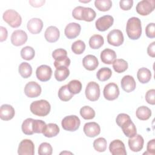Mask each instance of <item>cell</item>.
Wrapping results in <instances>:
<instances>
[{"instance_id":"23","label":"cell","mask_w":155,"mask_h":155,"mask_svg":"<svg viewBox=\"0 0 155 155\" xmlns=\"http://www.w3.org/2000/svg\"><path fill=\"white\" fill-rule=\"evenodd\" d=\"M101 59L105 64H111L116 59V53L113 50L105 48L101 53Z\"/></svg>"},{"instance_id":"27","label":"cell","mask_w":155,"mask_h":155,"mask_svg":"<svg viewBox=\"0 0 155 155\" xmlns=\"http://www.w3.org/2000/svg\"><path fill=\"white\" fill-rule=\"evenodd\" d=\"M136 114L139 119L141 120H146L151 117V111L146 106H141L137 108Z\"/></svg>"},{"instance_id":"25","label":"cell","mask_w":155,"mask_h":155,"mask_svg":"<svg viewBox=\"0 0 155 155\" xmlns=\"http://www.w3.org/2000/svg\"><path fill=\"white\" fill-rule=\"evenodd\" d=\"M59 128L57 124L50 123L46 125L42 134L47 137H53L58 134L59 133Z\"/></svg>"},{"instance_id":"54","label":"cell","mask_w":155,"mask_h":155,"mask_svg":"<svg viewBox=\"0 0 155 155\" xmlns=\"http://www.w3.org/2000/svg\"><path fill=\"white\" fill-rule=\"evenodd\" d=\"M45 1H29V3L31 4V6L34 7H39L44 5L45 3Z\"/></svg>"},{"instance_id":"6","label":"cell","mask_w":155,"mask_h":155,"mask_svg":"<svg viewBox=\"0 0 155 155\" xmlns=\"http://www.w3.org/2000/svg\"><path fill=\"white\" fill-rule=\"evenodd\" d=\"M85 96L90 101H96L100 97V87L97 83L94 81L90 82L85 88Z\"/></svg>"},{"instance_id":"28","label":"cell","mask_w":155,"mask_h":155,"mask_svg":"<svg viewBox=\"0 0 155 155\" xmlns=\"http://www.w3.org/2000/svg\"><path fill=\"white\" fill-rule=\"evenodd\" d=\"M104 43V38L100 35H93L89 39V45L92 49L99 48L103 45Z\"/></svg>"},{"instance_id":"50","label":"cell","mask_w":155,"mask_h":155,"mask_svg":"<svg viewBox=\"0 0 155 155\" xmlns=\"http://www.w3.org/2000/svg\"><path fill=\"white\" fill-rule=\"evenodd\" d=\"M155 154V139H152L150 140L147 143V152H145L143 154Z\"/></svg>"},{"instance_id":"41","label":"cell","mask_w":155,"mask_h":155,"mask_svg":"<svg viewBox=\"0 0 155 155\" xmlns=\"http://www.w3.org/2000/svg\"><path fill=\"white\" fill-rule=\"evenodd\" d=\"M68 88L72 94H78L82 90V84L79 81L74 79L69 82Z\"/></svg>"},{"instance_id":"26","label":"cell","mask_w":155,"mask_h":155,"mask_svg":"<svg viewBox=\"0 0 155 155\" xmlns=\"http://www.w3.org/2000/svg\"><path fill=\"white\" fill-rule=\"evenodd\" d=\"M137 77L140 83L146 84L150 81L151 78V73L149 69L142 67L138 70Z\"/></svg>"},{"instance_id":"10","label":"cell","mask_w":155,"mask_h":155,"mask_svg":"<svg viewBox=\"0 0 155 155\" xmlns=\"http://www.w3.org/2000/svg\"><path fill=\"white\" fill-rule=\"evenodd\" d=\"M41 87L39 84L34 81L28 82L24 88L25 94L30 98L37 97L41 93Z\"/></svg>"},{"instance_id":"14","label":"cell","mask_w":155,"mask_h":155,"mask_svg":"<svg viewBox=\"0 0 155 155\" xmlns=\"http://www.w3.org/2000/svg\"><path fill=\"white\" fill-rule=\"evenodd\" d=\"M110 152L113 155H126L125 145L122 141L119 139L113 140L109 145Z\"/></svg>"},{"instance_id":"48","label":"cell","mask_w":155,"mask_h":155,"mask_svg":"<svg viewBox=\"0 0 155 155\" xmlns=\"http://www.w3.org/2000/svg\"><path fill=\"white\" fill-rule=\"evenodd\" d=\"M67 52L63 48H58L55 50H54L52 53V56L53 58L56 60L59 58L67 56Z\"/></svg>"},{"instance_id":"19","label":"cell","mask_w":155,"mask_h":155,"mask_svg":"<svg viewBox=\"0 0 155 155\" xmlns=\"http://www.w3.org/2000/svg\"><path fill=\"white\" fill-rule=\"evenodd\" d=\"M122 88L127 93L134 91L136 88V84L134 78L130 75L124 76L121 79Z\"/></svg>"},{"instance_id":"36","label":"cell","mask_w":155,"mask_h":155,"mask_svg":"<svg viewBox=\"0 0 155 155\" xmlns=\"http://www.w3.org/2000/svg\"><path fill=\"white\" fill-rule=\"evenodd\" d=\"M81 116L86 120L92 119L95 116L94 110L89 106L82 107L80 110Z\"/></svg>"},{"instance_id":"33","label":"cell","mask_w":155,"mask_h":155,"mask_svg":"<svg viewBox=\"0 0 155 155\" xmlns=\"http://www.w3.org/2000/svg\"><path fill=\"white\" fill-rule=\"evenodd\" d=\"M54 78L59 82L65 80L70 74V70L67 67L56 68L54 71Z\"/></svg>"},{"instance_id":"5","label":"cell","mask_w":155,"mask_h":155,"mask_svg":"<svg viewBox=\"0 0 155 155\" xmlns=\"http://www.w3.org/2000/svg\"><path fill=\"white\" fill-rule=\"evenodd\" d=\"M155 1L154 0H143L139 2L136 10L137 13L142 16H147L154 9Z\"/></svg>"},{"instance_id":"24","label":"cell","mask_w":155,"mask_h":155,"mask_svg":"<svg viewBox=\"0 0 155 155\" xmlns=\"http://www.w3.org/2000/svg\"><path fill=\"white\" fill-rule=\"evenodd\" d=\"M120 128H122L124 134L129 138L133 137L137 134L136 126L132 122L131 119H130L128 121H127L125 124H124L122 125Z\"/></svg>"},{"instance_id":"31","label":"cell","mask_w":155,"mask_h":155,"mask_svg":"<svg viewBox=\"0 0 155 155\" xmlns=\"http://www.w3.org/2000/svg\"><path fill=\"white\" fill-rule=\"evenodd\" d=\"M18 71L23 78H28L31 75L32 68L28 63L24 62L19 65Z\"/></svg>"},{"instance_id":"49","label":"cell","mask_w":155,"mask_h":155,"mask_svg":"<svg viewBox=\"0 0 155 155\" xmlns=\"http://www.w3.org/2000/svg\"><path fill=\"white\" fill-rule=\"evenodd\" d=\"M133 5L132 0H122L119 1V6L123 10H128L131 8Z\"/></svg>"},{"instance_id":"4","label":"cell","mask_w":155,"mask_h":155,"mask_svg":"<svg viewBox=\"0 0 155 155\" xmlns=\"http://www.w3.org/2000/svg\"><path fill=\"white\" fill-rule=\"evenodd\" d=\"M81 124L79 118L75 115L65 116L62 120L61 125L63 129L68 131H74L77 130Z\"/></svg>"},{"instance_id":"52","label":"cell","mask_w":155,"mask_h":155,"mask_svg":"<svg viewBox=\"0 0 155 155\" xmlns=\"http://www.w3.org/2000/svg\"><path fill=\"white\" fill-rule=\"evenodd\" d=\"M147 53L151 58L155 57V42L151 43L147 48Z\"/></svg>"},{"instance_id":"29","label":"cell","mask_w":155,"mask_h":155,"mask_svg":"<svg viewBox=\"0 0 155 155\" xmlns=\"http://www.w3.org/2000/svg\"><path fill=\"white\" fill-rule=\"evenodd\" d=\"M128 65L126 61L123 59H116L113 63V68L114 71L118 73H121L126 71Z\"/></svg>"},{"instance_id":"18","label":"cell","mask_w":155,"mask_h":155,"mask_svg":"<svg viewBox=\"0 0 155 155\" xmlns=\"http://www.w3.org/2000/svg\"><path fill=\"white\" fill-rule=\"evenodd\" d=\"M27 29L32 34L39 33L43 27L42 21L37 18H34L30 19L27 22Z\"/></svg>"},{"instance_id":"11","label":"cell","mask_w":155,"mask_h":155,"mask_svg":"<svg viewBox=\"0 0 155 155\" xmlns=\"http://www.w3.org/2000/svg\"><path fill=\"white\" fill-rule=\"evenodd\" d=\"M113 22L114 19L113 16L110 15H104L96 20L95 25L99 31H105L113 25Z\"/></svg>"},{"instance_id":"15","label":"cell","mask_w":155,"mask_h":155,"mask_svg":"<svg viewBox=\"0 0 155 155\" xmlns=\"http://www.w3.org/2000/svg\"><path fill=\"white\" fill-rule=\"evenodd\" d=\"M81 30V25L76 22H71L67 24L64 30L65 36L70 39H74L80 34Z\"/></svg>"},{"instance_id":"38","label":"cell","mask_w":155,"mask_h":155,"mask_svg":"<svg viewBox=\"0 0 155 155\" xmlns=\"http://www.w3.org/2000/svg\"><path fill=\"white\" fill-rule=\"evenodd\" d=\"M35 54V50L30 46H26L21 50V56L23 59L30 61L33 59Z\"/></svg>"},{"instance_id":"37","label":"cell","mask_w":155,"mask_h":155,"mask_svg":"<svg viewBox=\"0 0 155 155\" xmlns=\"http://www.w3.org/2000/svg\"><path fill=\"white\" fill-rule=\"evenodd\" d=\"M33 119L27 118L26 119L22 124L21 128L22 132L26 135H31L34 133L33 130Z\"/></svg>"},{"instance_id":"53","label":"cell","mask_w":155,"mask_h":155,"mask_svg":"<svg viewBox=\"0 0 155 155\" xmlns=\"http://www.w3.org/2000/svg\"><path fill=\"white\" fill-rule=\"evenodd\" d=\"M0 30H1V35H0V41L1 42H3L4 41H5L7 38V36H8V33H7V29L2 27L1 26L0 27Z\"/></svg>"},{"instance_id":"16","label":"cell","mask_w":155,"mask_h":155,"mask_svg":"<svg viewBox=\"0 0 155 155\" xmlns=\"http://www.w3.org/2000/svg\"><path fill=\"white\" fill-rule=\"evenodd\" d=\"M143 143L144 140L142 136L137 134L133 137H130L128 141L130 149L134 152L140 151L143 148Z\"/></svg>"},{"instance_id":"47","label":"cell","mask_w":155,"mask_h":155,"mask_svg":"<svg viewBox=\"0 0 155 155\" xmlns=\"http://www.w3.org/2000/svg\"><path fill=\"white\" fill-rule=\"evenodd\" d=\"M154 96H155V90L154 89L149 90L146 93V94H145V100L147 102V103L151 105H154L155 104Z\"/></svg>"},{"instance_id":"46","label":"cell","mask_w":155,"mask_h":155,"mask_svg":"<svg viewBox=\"0 0 155 155\" xmlns=\"http://www.w3.org/2000/svg\"><path fill=\"white\" fill-rule=\"evenodd\" d=\"M145 34L149 38H155V24L152 22L148 24L145 28Z\"/></svg>"},{"instance_id":"44","label":"cell","mask_w":155,"mask_h":155,"mask_svg":"<svg viewBox=\"0 0 155 155\" xmlns=\"http://www.w3.org/2000/svg\"><path fill=\"white\" fill-rule=\"evenodd\" d=\"M70 62L71 61L68 57L65 56L55 60L54 62V66L56 69L61 67H68L70 65Z\"/></svg>"},{"instance_id":"21","label":"cell","mask_w":155,"mask_h":155,"mask_svg":"<svg viewBox=\"0 0 155 155\" xmlns=\"http://www.w3.org/2000/svg\"><path fill=\"white\" fill-rule=\"evenodd\" d=\"M15 114L14 108L8 104H3L0 108V118L3 120L12 119Z\"/></svg>"},{"instance_id":"45","label":"cell","mask_w":155,"mask_h":155,"mask_svg":"<svg viewBox=\"0 0 155 155\" xmlns=\"http://www.w3.org/2000/svg\"><path fill=\"white\" fill-rule=\"evenodd\" d=\"M130 119H131V118L129 116V115L125 113H120L117 115L116 119V122L117 125L119 127H121L124 124H125L127 121H128Z\"/></svg>"},{"instance_id":"34","label":"cell","mask_w":155,"mask_h":155,"mask_svg":"<svg viewBox=\"0 0 155 155\" xmlns=\"http://www.w3.org/2000/svg\"><path fill=\"white\" fill-rule=\"evenodd\" d=\"M96 16V13L93 8L84 7L82 12V20L86 22H91L94 19Z\"/></svg>"},{"instance_id":"17","label":"cell","mask_w":155,"mask_h":155,"mask_svg":"<svg viewBox=\"0 0 155 155\" xmlns=\"http://www.w3.org/2000/svg\"><path fill=\"white\" fill-rule=\"evenodd\" d=\"M84 132L86 136L90 137H94L101 133V127L95 122H87L84 126Z\"/></svg>"},{"instance_id":"40","label":"cell","mask_w":155,"mask_h":155,"mask_svg":"<svg viewBox=\"0 0 155 155\" xmlns=\"http://www.w3.org/2000/svg\"><path fill=\"white\" fill-rule=\"evenodd\" d=\"M85 49V44L82 40H78L71 45V50L76 54H82Z\"/></svg>"},{"instance_id":"32","label":"cell","mask_w":155,"mask_h":155,"mask_svg":"<svg viewBox=\"0 0 155 155\" xmlns=\"http://www.w3.org/2000/svg\"><path fill=\"white\" fill-rule=\"evenodd\" d=\"M112 75L111 70L108 67H103L100 68L97 73L96 77L100 81H106L109 79Z\"/></svg>"},{"instance_id":"43","label":"cell","mask_w":155,"mask_h":155,"mask_svg":"<svg viewBox=\"0 0 155 155\" xmlns=\"http://www.w3.org/2000/svg\"><path fill=\"white\" fill-rule=\"evenodd\" d=\"M46 124L42 120L34 119L33 122V130L34 133H42Z\"/></svg>"},{"instance_id":"12","label":"cell","mask_w":155,"mask_h":155,"mask_svg":"<svg viewBox=\"0 0 155 155\" xmlns=\"http://www.w3.org/2000/svg\"><path fill=\"white\" fill-rule=\"evenodd\" d=\"M36 75L40 81L46 82L50 79L52 75V70L48 65H41L37 68Z\"/></svg>"},{"instance_id":"42","label":"cell","mask_w":155,"mask_h":155,"mask_svg":"<svg viewBox=\"0 0 155 155\" xmlns=\"http://www.w3.org/2000/svg\"><path fill=\"white\" fill-rule=\"evenodd\" d=\"M52 153L53 148L49 143L43 142L39 146L38 154L39 155H51Z\"/></svg>"},{"instance_id":"30","label":"cell","mask_w":155,"mask_h":155,"mask_svg":"<svg viewBox=\"0 0 155 155\" xmlns=\"http://www.w3.org/2000/svg\"><path fill=\"white\" fill-rule=\"evenodd\" d=\"M73 94L70 91L68 88V85L62 86L58 91V97L62 101H68L73 97Z\"/></svg>"},{"instance_id":"1","label":"cell","mask_w":155,"mask_h":155,"mask_svg":"<svg viewBox=\"0 0 155 155\" xmlns=\"http://www.w3.org/2000/svg\"><path fill=\"white\" fill-rule=\"evenodd\" d=\"M126 31L128 38L132 40L138 39L142 35L141 21L137 17L130 18L126 26Z\"/></svg>"},{"instance_id":"8","label":"cell","mask_w":155,"mask_h":155,"mask_svg":"<svg viewBox=\"0 0 155 155\" xmlns=\"http://www.w3.org/2000/svg\"><path fill=\"white\" fill-rule=\"evenodd\" d=\"M124 41V35L120 30H113L107 35V42L111 45L115 47L120 46L123 44Z\"/></svg>"},{"instance_id":"39","label":"cell","mask_w":155,"mask_h":155,"mask_svg":"<svg viewBox=\"0 0 155 155\" xmlns=\"http://www.w3.org/2000/svg\"><path fill=\"white\" fill-rule=\"evenodd\" d=\"M107 142L105 138L99 137L94 140L93 147L95 150L99 152H104L107 149Z\"/></svg>"},{"instance_id":"7","label":"cell","mask_w":155,"mask_h":155,"mask_svg":"<svg viewBox=\"0 0 155 155\" xmlns=\"http://www.w3.org/2000/svg\"><path fill=\"white\" fill-rule=\"evenodd\" d=\"M104 97L108 101H113L117 99L119 95V90L117 85L111 82L107 84L103 91Z\"/></svg>"},{"instance_id":"20","label":"cell","mask_w":155,"mask_h":155,"mask_svg":"<svg viewBox=\"0 0 155 155\" xmlns=\"http://www.w3.org/2000/svg\"><path fill=\"white\" fill-rule=\"evenodd\" d=\"M82 64L86 70L89 71H93L99 65V62L95 56L92 54H88L83 58Z\"/></svg>"},{"instance_id":"55","label":"cell","mask_w":155,"mask_h":155,"mask_svg":"<svg viewBox=\"0 0 155 155\" xmlns=\"http://www.w3.org/2000/svg\"><path fill=\"white\" fill-rule=\"evenodd\" d=\"M80 2H90V1H80Z\"/></svg>"},{"instance_id":"35","label":"cell","mask_w":155,"mask_h":155,"mask_svg":"<svg viewBox=\"0 0 155 155\" xmlns=\"http://www.w3.org/2000/svg\"><path fill=\"white\" fill-rule=\"evenodd\" d=\"M96 8L101 12H107L112 6V2L110 0H96L94 1Z\"/></svg>"},{"instance_id":"51","label":"cell","mask_w":155,"mask_h":155,"mask_svg":"<svg viewBox=\"0 0 155 155\" xmlns=\"http://www.w3.org/2000/svg\"><path fill=\"white\" fill-rule=\"evenodd\" d=\"M84 7L82 6H78L74 8L72 12V16L73 17L77 19V20H82V12Z\"/></svg>"},{"instance_id":"3","label":"cell","mask_w":155,"mask_h":155,"mask_svg":"<svg viewBox=\"0 0 155 155\" xmlns=\"http://www.w3.org/2000/svg\"><path fill=\"white\" fill-rule=\"evenodd\" d=\"M3 19L13 28L19 27L22 23L21 15L15 10L8 9L3 13Z\"/></svg>"},{"instance_id":"2","label":"cell","mask_w":155,"mask_h":155,"mask_svg":"<svg viewBox=\"0 0 155 155\" xmlns=\"http://www.w3.org/2000/svg\"><path fill=\"white\" fill-rule=\"evenodd\" d=\"M30 109L33 114L44 117L48 114L51 110V106L47 101L41 99L33 102L30 104Z\"/></svg>"},{"instance_id":"9","label":"cell","mask_w":155,"mask_h":155,"mask_svg":"<svg viewBox=\"0 0 155 155\" xmlns=\"http://www.w3.org/2000/svg\"><path fill=\"white\" fill-rule=\"evenodd\" d=\"M18 153L19 155H33L35 154V145L30 139L22 140L19 145Z\"/></svg>"},{"instance_id":"13","label":"cell","mask_w":155,"mask_h":155,"mask_svg":"<svg viewBox=\"0 0 155 155\" xmlns=\"http://www.w3.org/2000/svg\"><path fill=\"white\" fill-rule=\"evenodd\" d=\"M27 33L22 30H15L11 36L12 44L15 46H21L24 44L27 41Z\"/></svg>"},{"instance_id":"22","label":"cell","mask_w":155,"mask_h":155,"mask_svg":"<svg viewBox=\"0 0 155 155\" xmlns=\"http://www.w3.org/2000/svg\"><path fill=\"white\" fill-rule=\"evenodd\" d=\"M44 36L46 41L48 42H55L59 38L60 32L56 27L50 26L46 29Z\"/></svg>"}]
</instances>
